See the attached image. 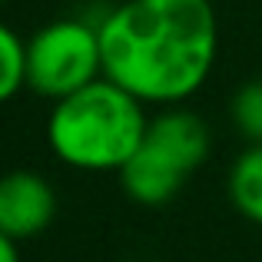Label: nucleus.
<instances>
[{"label":"nucleus","instance_id":"nucleus-3","mask_svg":"<svg viewBox=\"0 0 262 262\" xmlns=\"http://www.w3.org/2000/svg\"><path fill=\"white\" fill-rule=\"evenodd\" d=\"M212 146V133L206 120L192 110L163 106L149 116L146 136L140 149L120 169V186L136 206H166L179 196L189 176L206 163Z\"/></svg>","mask_w":262,"mask_h":262},{"label":"nucleus","instance_id":"nucleus-8","mask_svg":"<svg viewBox=\"0 0 262 262\" xmlns=\"http://www.w3.org/2000/svg\"><path fill=\"white\" fill-rule=\"evenodd\" d=\"M229 120L239 136L249 143H262V80H249L232 93Z\"/></svg>","mask_w":262,"mask_h":262},{"label":"nucleus","instance_id":"nucleus-2","mask_svg":"<svg viewBox=\"0 0 262 262\" xmlns=\"http://www.w3.org/2000/svg\"><path fill=\"white\" fill-rule=\"evenodd\" d=\"M146 126V103L100 77L50 106L47 146L63 166L80 173H120L140 149Z\"/></svg>","mask_w":262,"mask_h":262},{"label":"nucleus","instance_id":"nucleus-5","mask_svg":"<svg viewBox=\"0 0 262 262\" xmlns=\"http://www.w3.org/2000/svg\"><path fill=\"white\" fill-rule=\"evenodd\" d=\"M57 189L43 173L10 169L0 176V232L13 243L43 236L57 219Z\"/></svg>","mask_w":262,"mask_h":262},{"label":"nucleus","instance_id":"nucleus-4","mask_svg":"<svg viewBox=\"0 0 262 262\" xmlns=\"http://www.w3.org/2000/svg\"><path fill=\"white\" fill-rule=\"evenodd\" d=\"M103 77V43L96 17H60L27 40V86L57 103Z\"/></svg>","mask_w":262,"mask_h":262},{"label":"nucleus","instance_id":"nucleus-6","mask_svg":"<svg viewBox=\"0 0 262 262\" xmlns=\"http://www.w3.org/2000/svg\"><path fill=\"white\" fill-rule=\"evenodd\" d=\"M229 203L249 223L262 226V143H249L229 166Z\"/></svg>","mask_w":262,"mask_h":262},{"label":"nucleus","instance_id":"nucleus-7","mask_svg":"<svg viewBox=\"0 0 262 262\" xmlns=\"http://www.w3.org/2000/svg\"><path fill=\"white\" fill-rule=\"evenodd\" d=\"M27 86V40L0 20V106Z\"/></svg>","mask_w":262,"mask_h":262},{"label":"nucleus","instance_id":"nucleus-1","mask_svg":"<svg viewBox=\"0 0 262 262\" xmlns=\"http://www.w3.org/2000/svg\"><path fill=\"white\" fill-rule=\"evenodd\" d=\"M100 43L106 80L146 106H179L216 67V0H120L100 13Z\"/></svg>","mask_w":262,"mask_h":262},{"label":"nucleus","instance_id":"nucleus-9","mask_svg":"<svg viewBox=\"0 0 262 262\" xmlns=\"http://www.w3.org/2000/svg\"><path fill=\"white\" fill-rule=\"evenodd\" d=\"M0 262H20V243L0 232Z\"/></svg>","mask_w":262,"mask_h":262},{"label":"nucleus","instance_id":"nucleus-10","mask_svg":"<svg viewBox=\"0 0 262 262\" xmlns=\"http://www.w3.org/2000/svg\"><path fill=\"white\" fill-rule=\"evenodd\" d=\"M0 7H4V0H0Z\"/></svg>","mask_w":262,"mask_h":262}]
</instances>
